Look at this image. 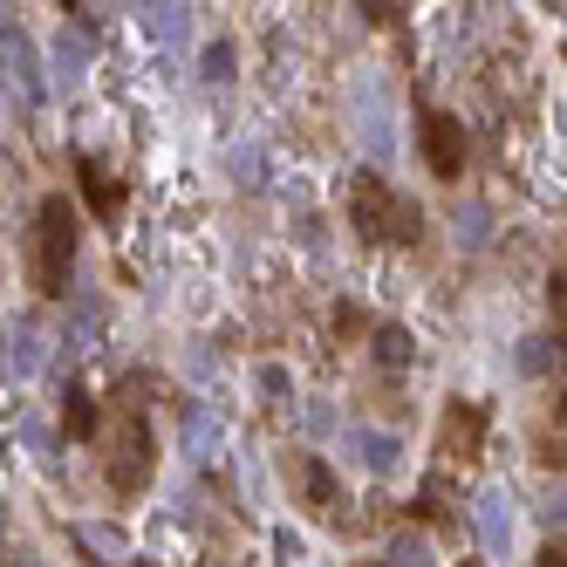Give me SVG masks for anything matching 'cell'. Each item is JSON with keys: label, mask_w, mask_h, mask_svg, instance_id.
Returning a JSON list of instances; mask_svg holds the SVG:
<instances>
[{"label": "cell", "mask_w": 567, "mask_h": 567, "mask_svg": "<svg viewBox=\"0 0 567 567\" xmlns=\"http://www.w3.org/2000/svg\"><path fill=\"white\" fill-rule=\"evenodd\" d=\"M485 431H493V411L472 403V396H452V403H444V417H437V452L458 458V465H472L485 452Z\"/></svg>", "instance_id": "cell-2"}, {"label": "cell", "mask_w": 567, "mask_h": 567, "mask_svg": "<svg viewBox=\"0 0 567 567\" xmlns=\"http://www.w3.org/2000/svg\"><path fill=\"white\" fill-rule=\"evenodd\" d=\"M424 165H431L437 178H465V165H472V137H465L458 116L424 110Z\"/></svg>", "instance_id": "cell-3"}, {"label": "cell", "mask_w": 567, "mask_h": 567, "mask_svg": "<svg viewBox=\"0 0 567 567\" xmlns=\"http://www.w3.org/2000/svg\"><path fill=\"white\" fill-rule=\"evenodd\" d=\"M233 62H239L233 42H213V49H206V69H198V75H206V83H233Z\"/></svg>", "instance_id": "cell-18"}, {"label": "cell", "mask_w": 567, "mask_h": 567, "mask_svg": "<svg viewBox=\"0 0 567 567\" xmlns=\"http://www.w3.org/2000/svg\"><path fill=\"white\" fill-rule=\"evenodd\" d=\"M151 28L165 34V42H185V28H192V14H185V8H151Z\"/></svg>", "instance_id": "cell-19"}, {"label": "cell", "mask_w": 567, "mask_h": 567, "mask_svg": "<svg viewBox=\"0 0 567 567\" xmlns=\"http://www.w3.org/2000/svg\"><path fill=\"white\" fill-rule=\"evenodd\" d=\"M390 567H431V540L424 534H396L390 540Z\"/></svg>", "instance_id": "cell-16"}, {"label": "cell", "mask_w": 567, "mask_h": 567, "mask_svg": "<svg viewBox=\"0 0 567 567\" xmlns=\"http://www.w3.org/2000/svg\"><path fill=\"white\" fill-rule=\"evenodd\" d=\"M554 362H560V342H554V336H526V342H519V370H526V377H547Z\"/></svg>", "instance_id": "cell-15"}, {"label": "cell", "mask_w": 567, "mask_h": 567, "mask_svg": "<svg viewBox=\"0 0 567 567\" xmlns=\"http://www.w3.org/2000/svg\"><path fill=\"white\" fill-rule=\"evenodd\" d=\"M34 362H42V336L21 329V336H14V370H34Z\"/></svg>", "instance_id": "cell-21"}, {"label": "cell", "mask_w": 567, "mask_h": 567, "mask_svg": "<svg viewBox=\"0 0 567 567\" xmlns=\"http://www.w3.org/2000/svg\"><path fill=\"white\" fill-rule=\"evenodd\" d=\"M534 567H560V547H554V540H547V547H540V554H534Z\"/></svg>", "instance_id": "cell-22"}, {"label": "cell", "mask_w": 567, "mask_h": 567, "mask_svg": "<svg viewBox=\"0 0 567 567\" xmlns=\"http://www.w3.org/2000/svg\"><path fill=\"white\" fill-rule=\"evenodd\" d=\"M478 540L493 547V554L513 547V499H506V493H485V499H478Z\"/></svg>", "instance_id": "cell-10"}, {"label": "cell", "mask_w": 567, "mask_h": 567, "mask_svg": "<svg viewBox=\"0 0 567 567\" xmlns=\"http://www.w3.org/2000/svg\"><path fill=\"white\" fill-rule=\"evenodd\" d=\"M390 206H396L390 178L355 172V185H349V226H355L362 239H390Z\"/></svg>", "instance_id": "cell-5"}, {"label": "cell", "mask_w": 567, "mask_h": 567, "mask_svg": "<svg viewBox=\"0 0 567 567\" xmlns=\"http://www.w3.org/2000/svg\"><path fill=\"white\" fill-rule=\"evenodd\" d=\"M34 233H42V254H34V280H42V295H55V301H62L69 267H75V213H69V198H42V213H34Z\"/></svg>", "instance_id": "cell-1"}, {"label": "cell", "mask_w": 567, "mask_h": 567, "mask_svg": "<svg viewBox=\"0 0 567 567\" xmlns=\"http://www.w3.org/2000/svg\"><path fill=\"white\" fill-rule=\"evenodd\" d=\"M62 431L83 444V437H96V403H90V390H62Z\"/></svg>", "instance_id": "cell-11"}, {"label": "cell", "mask_w": 567, "mask_h": 567, "mask_svg": "<svg viewBox=\"0 0 567 567\" xmlns=\"http://www.w3.org/2000/svg\"><path fill=\"white\" fill-rule=\"evenodd\" d=\"M390 226H396V233H390L396 247H411V239H417V226H424V219H417V206H411V198H396V206H390Z\"/></svg>", "instance_id": "cell-17"}, {"label": "cell", "mask_w": 567, "mask_h": 567, "mask_svg": "<svg viewBox=\"0 0 567 567\" xmlns=\"http://www.w3.org/2000/svg\"><path fill=\"white\" fill-rule=\"evenodd\" d=\"M96 336H103V301H96V295H75V301H69V321H62V362L90 355Z\"/></svg>", "instance_id": "cell-6"}, {"label": "cell", "mask_w": 567, "mask_h": 567, "mask_svg": "<svg viewBox=\"0 0 567 567\" xmlns=\"http://www.w3.org/2000/svg\"><path fill=\"white\" fill-rule=\"evenodd\" d=\"M301 493H308V506H315L321 519H336V513H342V478H336L329 458H308V465H301Z\"/></svg>", "instance_id": "cell-9"}, {"label": "cell", "mask_w": 567, "mask_h": 567, "mask_svg": "<svg viewBox=\"0 0 567 567\" xmlns=\"http://www.w3.org/2000/svg\"><path fill=\"white\" fill-rule=\"evenodd\" d=\"M0 534H8V513H0Z\"/></svg>", "instance_id": "cell-23"}, {"label": "cell", "mask_w": 567, "mask_h": 567, "mask_svg": "<svg viewBox=\"0 0 567 567\" xmlns=\"http://www.w3.org/2000/svg\"><path fill=\"white\" fill-rule=\"evenodd\" d=\"M49 55H55V75H62V83H75V75H83V62H90V42H83L75 28H62Z\"/></svg>", "instance_id": "cell-12"}, {"label": "cell", "mask_w": 567, "mask_h": 567, "mask_svg": "<svg viewBox=\"0 0 567 567\" xmlns=\"http://www.w3.org/2000/svg\"><path fill=\"white\" fill-rule=\"evenodd\" d=\"M254 390H260V403H267V411H288V396H295V377L280 370V362H260V370H254Z\"/></svg>", "instance_id": "cell-14"}, {"label": "cell", "mask_w": 567, "mask_h": 567, "mask_svg": "<svg viewBox=\"0 0 567 567\" xmlns=\"http://www.w3.org/2000/svg\"><path fill=\"white\" fill-rule=\"evenodd\" d=\"M233 172H239V185H247V192H260V185H267V157H260V151H239Z\"/></svg>", "instance_id": "cell-20"}, {"label": "cell", "mask_w": 567, "mask_h": 567, "mask_svg": "<svg viewBox=\"0 0 567 567\" xmlns=\"http://www.w3.org/2000/svg\"><path fill=\"white\" fill-rule=\"evenodd\" d=\"M411 329H396V321H383V329H377V362H383V370H411Z\"/></svg>", "instance_id": "cell-13"}, {"label": "cell", "mask_w": 567, "mask_h": 567, "mask_svg": "<svg viewBox=\"0 0 567 567\" xmlns=\"http://www.w3.org/2000/svg\"><path fill=\"white\" fill-rule=\"evenodd\" d=\"M75 178H83V198H90L96 219H116V213H124V178H110L103 157H75Z\"/></svg>", "instance_id": "cell-7"}, {"label": "cell", "mask_w": 567, "mask_h": 567, "mask_svg": "<svg viewBox=\"0 0 567 567\" xmlns=\"http://www.w3.org/2000/svg\"><path fill=\"white\" fill-rule=\"evenodd\" d=\"M144 478H151V431H144V417L131 411L124 431H116V452H110V493H137Z\"/></svg>", "instance_id": "cell-4"}, {"label": "cell", "mask_w": 567, "mask_h": 567, "mask_svg": "<svg viewBox=\"0 0 567 567\" xmlns=\"http://www.w3.org/2000/svg\"><path fill=\"white\" fill-rule=\"evenodd\" d=\"M349 452H355V465L362 472H377V478H390L396 465H403V444H396V431H349Z\"/></svg>", "instance_id": "cell-8"}]
</instances>
